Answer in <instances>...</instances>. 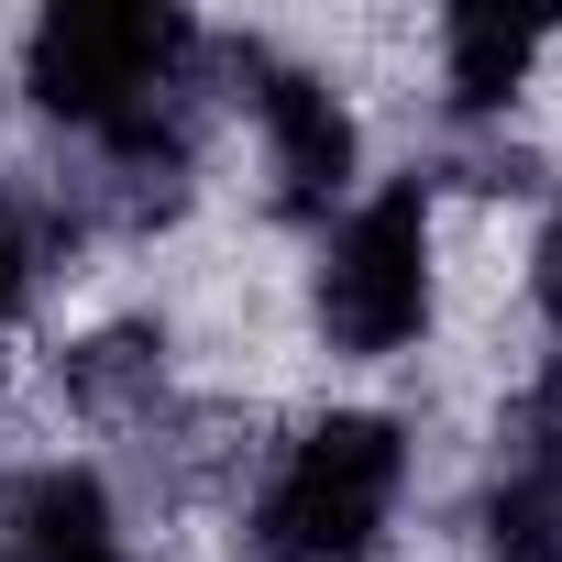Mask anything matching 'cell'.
<instances>
[{
    "label": "cell",
    "mask_w": 562,
    "mask_h": 562,
    "mask_svg": "<svg viewBox=\"0 0 562 562\" xmlns=\"http://www.w3.org/2000/svg\"><path fill=\"white\" fill-rule=\"evenodd\" d=\"M188 56H199V23L166 12V0H56L23 45V89H34V111L122 144L155 111H177Z\"/></svg>",
    "instance_id": "cell-1"
},
{
    "label": "cell",
    "mask_w": 562,
    "mask_h": 562,
    "mask_svg": "<svg viewBox=\"0 0 562 562\" xmlns=\"http://www.w3.org/2000/svg\"><path fill=\"white\" fill-rule=\"evenodd\" d=\"M408 485V441L375 408H331L288 441V463L254 496V551L265 562H375L386 518Z\"/></svg>",
    "instance_id": "cell-2"
},
{
    "label": "cell",
    "mask_w": 562,
    "mask_h": 562,
    "mask_svg": "<svg viewBox=\"0 0 562 562\" xmlns=\"http://www.w3.org/2000/svg\"><path fill=\"white\" fill-rule=\"evenodd\" d=\"M321 331L342 353H364V364L408 353L430 331V188L419 177L375 188L331 232V254H321Z\"/></svg>",
    "instance_id": "cell-3"
},
{
    "label": "cell",
    "mask_w": 562,
    "mask_h": 562,
    "mask_svg": "<svg viewBox=\"0 0 562 562\" xmlns=\"http://www.w3.org/2000/svg\"><path fill=\"white\" fill-rule=\"evenodd\" d=\"M254 78V122H265V166H276V210L288 221H331V199L353 188V111L310 78V67H276V56H232Z\"/></svg>",
    "instance_id": "cell-4"
},
{
    "label": "cell",
    "mask_w": 562,
    "mask_h": 562,
    "mask_svg": "<svg viewBox=\"0 0 562 562\" xmlns=\"http://www.w3.org/2000/svg\"><path fill=\"white\" fill-rule=\"evenodd\" d=\"M0 562H122L111 485L89 463H34L0 485Z\"/></svg>",
    "instance_id": "cell-5"
},
{
    "label": "cell",
    "mask_w": 562,
    "mask_h": 562,
    "mask_svg": "<svg viewBox=\"0 0 562 562\" xmlns=\"http://www.w3.org/2000/svg\"><path fill=\"white\" fill-rule=\"evenodd\" d=\"M529 56H540V23H518V12H452V23H441L452 111H463V122L507 111V100H518V78H529Z\"/></svg>",
    "instance_id": "cell-6"
},
{
    "label": "cell",
    "mask_w": 562,
    "mask_h": 562,
    "mask_svg": "<svg viewBox=\"0 0 562 562\" xmlns=\"http://www.w3.org/2000/svg\"><path fill=\"white\" fill-rule=\"evenodd\" d=\"M155 375H166V331H144V321H122V331H100V342L67 353V397H89V408H122Z\"/></svg>",
    "instance_id": "cell-7"
},
{
    "label": "cell",
    "mask_w": 562,
    "mask_h": 562,
    "mask_svg": "<svg viewBox=\"0 0 562 562\" xmlns=\"http://www.w3.org/2000/svg\"><path fill=\"white\" fill-rule=\"evenodd\" d=\"M23 288H34V232H23L12 210H0V321L23 310Z\"/></svg>",
    "instance_id": "cell-8"
},
{
    "label": "cell",
    "mask_w": 562,
    "mask_h": 562,
    "mask_svg": "<svg viewBox=\"0 0 562 562\" xmlns=\"http://www.w3.org/2000/svg\"><path fill=\"white\" fill-rule=\"evenodd\" d=\"M529 299H540V321L562 331V210L540 221V254H529Z\"/></svg>",
    "instance_id": "cell-9"
}]
</instances>
